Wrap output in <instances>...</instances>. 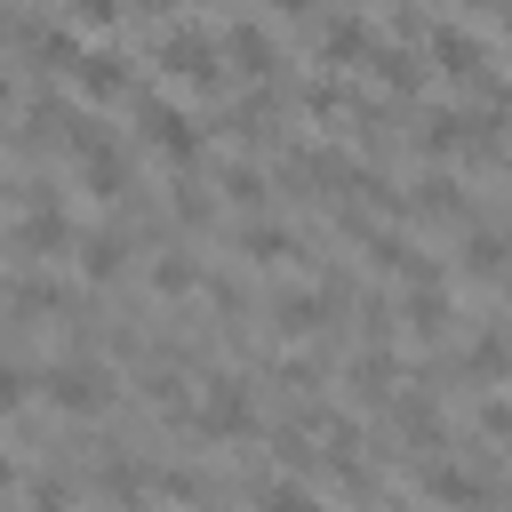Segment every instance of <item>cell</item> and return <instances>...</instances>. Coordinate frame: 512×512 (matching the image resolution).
Masks as SVG:
<instances>
[{"label":"cell","mask_w":512,"mask_h":512,"mask_svg":"<svg viewBox=\"0 0 512 512\" xmlns=\"http://www.w3.org/2000/svg\"><path fill=\"white\" fill-rule=\"evenodd\" d=\"M152 64H160V80L176 88V96H216L224 88V32H208V24H168L160 40H152Z\"/></svg>","instance_id":"1"},{"label":"cell","mask_w":512,"mask_h":512,"mask_svg":"<svg viewBox=\"0 0 512 512\" xmlns=\"http://www.w3.org/2000/svg\"><path fill=\"white\" fill-rule=\"evenodd\" d=\"M80 240H88V232L64 216L56 192H40V184L16 192V256H24V264H64V256H80Z\"/></svg>","instance_id":"2"},{"label":"cell","mask_w":512,"mask_h":512,"mask_svg":"<svg viewBox=\"0 0 512 512\" xmlns=\"http://www.w3.org/2000/svg\"><path fill=\"white\" fill-rule=\"evenodd\" d=\"M128 112H136V136H144V144H152L168 168H200V152H208V128H200V120H192L176 96H136Z\"/></svg>","instance_id":"3"},{"label":"cell","mask_w":512,"mask_h":512,"mask_svg":"<svg viewBox=\"0 0 512 512\" xmlns=\"http://www.w3.org/2000/svg\"><path fill=\"white\" fill-rule=\"evenodd\" d=\"M40 400H48L56 416H104V408H112V368L88 360V352H64V360L40 368Z\"/></svg>","instance_id":"4"},{"label":"cell","mask_w":512,"mask_h":512,"mask_svg":"<svg viewBox=\"0 0 512 512\" xmlns=\"http://www.w3.org/2000/svg\"><path fill=\"white\" fill-rule=\"evenodd\" d=\"M192 432H200V440H248V432H256V392H248V376H208V384H200V408H192Z\"/></svg>","instance_id":"5"},{"label":"cell","mask_w":512,"mask_h":512,"mask_svg":"<svg viewBox=\"0 0 512 512\" xmlns=\"http://www.w3.org/2000/svg\"><path fill=\"white\" fill-rule=\"evenodd\" d=\"M72 96H80L88 112H104V104H136L144 88H136V64H128L120 48H88L80 72H72Z\"/></svg>","instance_id":"6"},{"label":"cell","mask_w":512,"mask_h":512,"mask_svg":"<svg viewBox=\"0 0 512 512\" xmlns=\"http://www.w3.org/2000/svg\"><path fill=\"white\" fill-rule=\"evenodd\" d=\"M416 488H424V504H448V512H488V504H496L488 480L464 472V464H448V456H424V464H416Z\"/></svg>","instance_id":"7"},{"label":"cell","mask_w":512,"mask_h":512,"mask_svg":"<svg viewBox=\"0 0 512 512\" xmlns=\"http://www.w3.org/2000/svg\"><path fill=\"white\" fill-rule=\"evenodd\" d=\"M400 216H408V224H464V216H472V200H464V184H456L448 168H432V176H416V184H408Z\"/></svg>","instance_id":"8"},{"label":"cell","mask_w":512,"mask_h":512,"mask_svg":"<svg viewBox=\"0 0 512 512\" xmlns=\"http://www.w3.org/2000/svg\"><path fill=\"white\" fill-rule=\"evenodd\" d=\"M456 368H464L472 384H504V376H512V320L472 328V336H464V352H456Z\"/></svg>","instance_id":"9"},{"label":"cell","mask_w":512,"mask_h":512,"mask_svg":"<svg viewBox=\"0 0 512 512\" xmlns=\"http://www.w3.org/2000/svg\"><path fill=\"white\" fill-rule=\"evenodd\" d=\"M224 64H232L240 80H272V72H280V40L240 16V24H224Z\"/></svg>","instance_id":"10"},{"label":"cell","mask_w":512,"mask_h":512,"mask_svg":"<svg viewBox=\"0 0 512 512\" xmlns=\"http://www.w3.org/2000/svg\"><path fill=\"white\" fill-rule=\"evenodd\" d=\"M144 288H152V296H168V304H184V296H200V288H208V272H200V256H192V248H160V256L144 264Z\"/></svg>","instance_id":"11"},{"label":"cell","mask_w":512,"mask_h":512,"mask_svg":"<svg viewBox=\"0 0 512 512\" xmlns=\"http://www.w3.org/2000/svg\"><path fill=\"white\" fill-rule=\"evenodd\" d=\"M464 280H488V288H504L512 280V240L504 232H488V224H472L464 232V264H456Z\"/></svg>","instance_id":"12"},{"label":"cell","mask_w":512,"mask_h":512,"mask_svg":"<svg viewBox=\"0 0 512 512\" xmlns=\"http://www.w3.org/2000/svg\"><path fill=\"white\" fill-rule=\"evenodd\" d=\"M400 320H408L416 344H440L448 320H456V296H448V288H408V296H400Z\"/></svg>","instance_id":"13"},{"label":"cell","mask_w":512,"mask_h":512,"mask_svg":"<svg viewBox=\"0 0 512 512\" xmlns=\"http://www.w3.org/2000/svg\"><path fill=\"white\" fill-rule=\"evenodd\" d=\"M128 256H136V240H128L120 224H104V232H88V240H80V272H88L96 288H104V280H120V272H128Z\"/></svg>","instance_id":"14"},{"label":"cell","mask_w":512,"mask_h":512,"mask_svg":"<svg viewBox=\"0 0 512 512\" xmlns=\"http://www.w3.org/2000/svg\"><path fill=\"white\" fill-rule=\"evenodd\" d=\"M368 72H376V80H384L392 96H424V56H416V48H384V40H376Z\"/></svg>","instance_id":"15"},{"label":"cell","mask_w":512,"mask_h":512,"mask_svg":"<svg viewBox=\"0 0 512 512\" xmlns=\"http://www.w3.org/2000/svg\"><path fill=\"white\" fill-rule=\"evenodd\" d=\"M216 192H224L232 208H256V216H264V200H272V176H264L256 160H224V168H216Z\"/></svg>","instance_id":"16"},{"label":"cell","mask_w":512,"mask_h":512,"mask_svg":"<svg viewBox=\"0 0 512 512\" xmlns=\"http://www.w3.org/2000/svg\"><path fill=\"white\" fill-rule=\"evenodd\" d=\"M240 256H248V264H288V256H296V232L272 224V216H256V224H240Z\"/></svg>","instance_id":"17"},{"label":"cell","mask_w":512,"mask_h":512,"mask_svg":"<svg viewBox=\"0 0 512 512\" xmlns=\"http://www.w3.org/2000/svg\"><path fill=\"white\" fill-rule=\"evenodd\" d=\"M320 56H328V64H352V56L368 64V56H376V40H368V24H360V16H328V32H320Z\"/></svg>","instance_id":"18"},{"label":"cell","mask_w":512,"mask_h":512,"mask_svg":"<svg viewBox=\"0 0 512 512\" xmlns=\"http://www.w3.org/2000/svg\"><path fill=\"white\" fill-rule=\"evenodd\" d=\"M248 512H328V504H320V488H304V480L280 472V480H264V488L248 496Z\"/></svg>","instance_id":"19"},{"label":"cell","mask_w":512,"mask_h":512,"mask_svg":"<svg viewBox=\"0 0 512 512\" xmlns=\"http://www.w3.org/2000/svg\"><path fill=\"white\" fill-rule=\"evenodd\" d=\"M56 16L72 32H112V24H128V0H56Z\"/></svg>","instance_id":"20"},{"label":"cell","mask_w":512,"mask_h":512,"mask_svg":"<svg viewBox=\"0 0 512 512\" xmlns=\"http://www.w3.org/2000/svg\"><path fill=\"white\" fill-rule=\"evenodd\" d=\"M384 392H392V352L368 344V352L352 360V400H384Z\"/></svg>","instance_id":"21"},{"label":"cell","mask_w":512,"mask_h":512,"mask_svg":"<svg viewBox=\"0 0 512 512\" xmlns=\"http://www.w3.org/2000/svg\"><path fill=\"white\" fill-rule=\"evenodd\" d=\"M168 208H176V224H192V232H208V224H216V200H208L192 176L176 184V200H168Z\"/></svg>","instance_id":"22"},{"label":"cell","mask_w":512,"mask_h":512,"mask_svg":"<svg viewBox=\"0 0 512 512\" xmlns=\"http://www.w3.org/2000/svg\"><path fill=\"white\" fill-rule=\"evenodd\" d=\"M480 432L488 440H512V400H480Z\"/></svg>","instance_id":"23"},{"label":"cell","mask_w":512,"mask_h":512,"mask_svg":"<svg viewBox=\"0 0 512 512\" xmlns=\"http://www.w3.org/2000/svg\"><path fill=\"white\" fill-rule=\"evenodd\" d=\"M176 8H184V0H128V16H152V24H160V32H168V24H176Z\"/></svg>","instance_id":"24"},{"label":"cell","mask_w":512,"mask_h":512,"mask_svg":"<svg viewBox=\"0 0 512 512\" xmlns=\"http://www.w3.org/2000/svg\"><path fill=\"white\" fill-rule=\"evenodd\" d=\"M272 16H288V24H296V16H312V0H272Z\"/></svg>","instance_id":"25"},{"label":"cell","mask_w":512,"mask_h":512,"mask_svg":"<svg viewBox=\"0 0 512 512\" xmlns=\"http://www.w3.org/2000/svg\"><path fill=\"white\" fill-rule=\"evenodd\" d=\"M496 24H504V40H512V0H504V8H496Z\"/></svg>","instance_id":"26"},{"label":"cell","mask_w":512,"mask_h":512,"mask_svg":"<svg viewBox=\"0 0 512 512\" xmlns=\"http://www.w3.org/2000/svg\"><path fill=\"white\" fill-rule=\"evenodd\" d=\"M504 512H512V480H504Z\"/></svg>","instance_id":"27"},{"label":"cell","mask_w":512,"mask_h":512,"mask_svg":"<svg viewBox=\"0 0 512 512\" xmlns=\"http://www.w3.org/2000/svg\"><path fill=\"white\" fill-rule=\"evenodd\" d=\"M504 184H512V160H504Z\"/></svg>","instance_id":"28"}]
</instances>
